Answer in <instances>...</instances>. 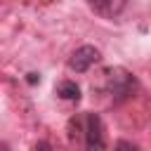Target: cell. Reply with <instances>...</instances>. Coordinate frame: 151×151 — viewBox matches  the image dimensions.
Segmentation results:
<instances>
[{"label": "cell", "mask_w": 151, "mask_h": 151, "mask_svg": "<svg viewBox=\"0 0 151 151\" xmlns=\"http://www.w3.org/2000/svg\"><path fill=\"white\" fill-rule=\"evenodd\" d=\"M99 50L97 47H92V45H83V47H78L73 54H71V59H68V68L71 71H76V73H85L92 64H97L99 61Z\"/></svg>", "instance_id": "cell-1"}, {"label": "cell", "mask_w": 151, "mask_h": 151, "mask_svg": "<svg viewBox=\"0 0 151 151\" xmlns=\"http://www.w3.org/2000/svg\"><path fill=\"white\" fill-rule=\"evenodd\" d=\"M83 130H85V146L87 149H104V127H101V118L97 113H87L83 120Z\"/></svg>", "instance_id": "cell-2"}, {"label": "cell", "mask_w": 151, "mask_h": 151, "mask_svg": "<svg viewBox=\"0 0 151 151\" xmlns=\"http://www.w3.org/2000/svg\"><path fill=\"white\" fill-rule=\"evenodd\" d=\"M134 87H137V83H134V78H132L130 73H125V71H116V73H113V80H111V92H113L118 99L130 97V94L134 92Z\"/></svg>", "instance_id": "cell-3"}, {"label": "cell", "mask_w": 151, "mask_h": 151, "mask_svg": "<svg viewBox=\"0 0 151 151\" xmlns=\"http://www.w3.org/2000/svg\"><path fill=\"white\" fill-rule=\"evenodd\" d=\"M125 2L127 0H87V5L97 14H101V17H116V14H120V9L125 7Z\"/></svg>", "instance_id": "cell-4"}, {"label": "cell", "mask_w": 151, "mask_h": 151, "mask_svg": "<svg viewBox=\"0 0 151 151\" xmlns=\"http://www.w3.org/2000/svg\"><path fill=\"white\" fill-rule=\"evenodd\" d=\"M57 94L61 97V99H78L80 97V87L76 85V83H59V87H57Z\"/></svg>", "instance_id": "cell-5"}, {"label": "cell", "mask_w": 151, "mask_h": 151, "mask_svg": "<svg viewBox=\"0 0 151 151\" xmlns=\"http://www.w3.org/2000/svg\"><path fill=\"white\" fill-rule=\"evenodd\" d=\"M28 83H31V85H33V83H38V76H35V73H31V76H28Z\"/></svg>", "instance_id": "cell-6"}]
</instances>
